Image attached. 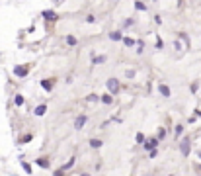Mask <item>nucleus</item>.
I'll list each match as a JSON object with an SVG mask.
<instances>
[{"label": "nucleus", "mask_w": 201, "mask_h": 176, "mask_svg": "<svg viewBox=\"0 0 201 176\" xmlns=\"http://www.w3.org/2000/svg\"><path fill=\"white\" fill-rule=\"evenodd\" d=\"M53 82H55L53 78H45V80H41V86H43L47 92H51L53 90Z\"/></svg>", "instance_id": "11"}, {"label": "nucleus", "mask_w": 201, "mask_h": 176, "mask_svg": "<svg viewBox=\"0 0 201 176\" xmlns=\"http://www.w3.org/2000/svg\"><path fill=\"white\" fill-rule=\"evenodd\" d=\"M158 92H160V94L164 96V98H170V96H172V90H170V86L162 84V82L158 84Z\"/></svg>", "instance_id": "5"}, {"label": "nucleus", "mask_w": 201, "mask_h": 176, "mask_svg": "<svg viewBox=\"0 0 201 176\" xmlns=\"http://www.w3.org/2000/svg\"><path fill=\"white\" fill-rule=\"evenodd\" d=\"M64 41H67V45H71V47H74V45L78 43V39H76L74 35H67V37H64Z\"/></svg>", "instance_id": "15"}, {"label": "nucleus", "mask_w": 201, "mask_h": 176, "mask_svg": "<svg viewBox=\"0 0 201 176\" xmlns=\"http://www.w3.org/2000/svg\"><path fill=\"white\" fill-rule=\"evenodd\" d=\"M14 73L16 74H18V77H27V73H30V67H16V69H14Z\"/></svg>", "instance_id": "7"}, {"label": "nucleus", "mask_w": 201, "mask_h": 176, "mask_svg": "<svg viewBox=\"0 0 201 176\" xmlns=\"http://www.w3.org/2000/svg\"><path fill=\"white\" fill-rule=\"evenodd\" d=\"M105 84H108V88H109V94H119L121 92V84H119L117 78H109Z\"/></svg>", "instance_id": "2"}, {"label": "nucleus", "mask_w": 201, "mask_h": 176, "mask_svg": "<svg viewBox=\"0 0 201 176\" xmlns=\"http://www.w3.org/2000/svg\"><path fill=\"white\" fill-rule=\"evenodd\" d=\"M105 55H98V57H94L92 59V65H102V63H105Z\"/></svg>", "instance_id": "17"}, {"label": "nucleus", "mask_w": 201, "mask_h": 176, "mask_svg": "<svg viewBox=\"0 0 201 176\" xmlns=\"http://www.w3.org/2000/svg\"><path fill=\"white\" fill-rule=\"evenodd\" d=\"M14 102H16V106H22V104H24V96H22V94H18Z\"/></svg>", "instance_id": "23"}, {"label": "nucleus", "mask_w": 201, "mask_h": 176, "mask_svg": "<svg viewBox=\"0 0 201 176\" xmlns=\"http://www.w3.org/2000/svg\"><path fill=\"white\" fill-rule=\"evenodd\" d=\"M174 47H176V51H182V43H180V41H176Z\"/></svg>", "instance_id": "29"}, {"label": "nucleus", "mask_w": 201, "mask_h": 176, "mask_svg": "<svg viewBox=\"0 0 201 176\" xmlns=\"http://www.w3.org/2000/svg\"><path fill=\"white\" fill-rule=\"evenodd\" d=\"M121 41H123V45H125V47H133V45L137 43L133 37H125V35H123V39H121Z\"/></svg>", "instance_id": "14"}, {"label": "nucleus", "mask_w": 201, "mask_h": 176, "mask_svg": "<svg viewBox=\"0 0 201 176\" xmlns=\"http://www.w3.org/2000/svg\"><path fill=\"white\" fill-rule=\"evenodd\" d=\"M80 176H90V174H88V172H82V174H80Z\"/></svg>", "instance_id": "33"}, {"label": "nucleus", "mask_w": 201, "mask_h": 176, "mask_svg": "<svg viewBox=\"0 0 201 176\" xmlns=\"http://www.w3.org/2000/svg\"><path fill=\"white\" fill-rule=\"evenodd\" d=\"M156 155H158V149H152V151H149V157H150V158H154Z\"/></svg>", "instance_id": "27"}, {"label": "nucleus", "mask_w": 201, "mask_h": 176, "mask_svg": "<svg viewBox=\"0 0 201 176\" xmlns=\"http://www.w3.org/2000/svg\"><path fill=\"white\" fill-rule=\"evenodd\" d=\"M100 102L102 104H108V106H109V104H113V94H109V92H108V94H102L100 96Z\"/></svg>", "instance_id": "9"}, {"label": "nucleus", "mask_w": 201, "mask_h": 176, "mask_svg": "<svg viewBox=\"0 0 201 176\" xmlns=\"http://www.w3.org/2000/svg\"><path fill=\"white\" fill-rule=\"evenodd\" d=\"M195 170H197V172H201V162H199V165H195Z\"/></svg>", "instance_id": "32"}, {"label": "nucleus", "mask_w": 201, "mask_h": 176, "mask_svg": "<svg viewBox=\"0 0 201 176\" xmlns=\"http://www.w3.org/2000/svg\"><path fill=\"white\" fill-rule=\"evenodd\" d=\"M86 121H88V116H84V114H80V116H76L74 117V129L78 131V129H82L86 125Z\"/></svg>", "instance_id": "4"}, {"label": "nucleus", "mask_w": 201, "mask_h": 176, "mask_svg": "<svg viewBox=\"0 0 201 176\" xmlns=\"http://www.w3.org/2000/svg\"><path fill=\"white\" fill-rule=\"evenodd\" d=\"M182 133H184V125L182 123H178L174 127V135H176V139H180V137H182Z\"/></svg>", "instance_id": "16"}, {"label": "nucleus", "mask_w": 201, "mask_h": 176, "mask_svg": "<svg viewBox=\"0 0 201 176\" xmlns=\"http://www.w3.org/2000/svg\"><path fill=\"white\" fill-rule=\"evenodd\" d=\"M102 145H104V141H102V139H96V137L90 139V147H92V149H100Z\"/></svg>", "instance_id": "13"}, {"label": "nucleus", "mask_w": 201, "mask_h": 176, "mask_svg": "<svg viewBox=\"0 0 201 176\" xmlns=\"http://www.w3.org/2000/svg\"><path fill=\"white\" fill-rule=\"evenodd\" d=\"M164 137H166V129H164V127H160V129H158V135H156V139H158V141H162Z\"/></svg>", "instance_id": "20"}, {"label": "nucleus", "mask_w": 201, "mask_h": 176, "mask_svg": "<svg viewBox=\"0 0 201 176\" xmlns=\"http://www.w3.org/2000/svg\"><path fill=\"white\" fill-rule=\"evenodd\" d=\"M74 162H76V157H71V158H68V161L64 162L63 166H61V170H71L72 166H74Z\"/></svg>", "instance_id": "10"}, {"label": "nucleus", "mask_w": 201, "mask_h": 176, "mask_svg": "<svg viewBox=\"0 0 201 176\" xmlns=\"http://www.w3.org/2000/svg\"><path fill=\"white\" fill-rule=\"evenodd\" d=\"M190 90H191V92H197V82H193V84L190 86Z\"/></svg>", "instance_id": "30"}, {"label": "nucleus", "mask_w": 201, "mask_h": 176, "mask_svg": "<svg viewBox=\"0 0 201 176\" xmlns=\"http://www.w3.org/2000/svg\"><path fill=\"white\" fill-rule=\"evenodd\" d=\"M180 151H182L184 157H187L191 151V139L190 137H184V139H180Z\"/></svg>", "instance_id": "1"}, {"label": "nucleus", "mask_w": 201, "mask_h": 176, "mask_svg": "<svg viewBox=\"0 0 201 176\" xmlns=\"http://www.w3.org/2000/svg\"><path fill=\"white\" fill-rule=\"evenodd\" d=\"M170 176H172V174H170Z\"/></svg>", "instance_id": "36"}, {"label": "nucleus", "mask_w": 201, "mask_h": 176, "mask_svg": "<svg viewBox=\"0 0 201 176\" xmlns=\"http://www.w3.org/2000/svg\"><path fill=\"white\" fill-rule=\"evenodd\" d=\"M41 16H43L45 20H51V22H55V20L59 18V16H57V12H53V10H43V14H41Z\"/></svg>", "instance_id": "6"}, {"label": "nucleus", "mask_w": 201, "mask_h": 176, "mask_svg": "<svg viewBox=\"0 0 201 176\" xmlns=\"http://www.w3.org/2000/svg\"><path fill=\"white\" fill-rule=\"evenodd\" d=\"M109 39H111V41H121L123 39V33L119 31V29H117V31H111V33H109Z\"/></svg>", "instance_id": "12"}, {"label": "nucleus", "mask_w": 201, "mask_h": 176, "mask_svg": "<svg viewBox=\"0 0 201 176\" xmlns=\"http://www.w3.org/2000/svg\"><path fill=\"white\" fill-rule=\"evenodd\" d=\"M135 8H137V10H141V12H145V10H146L145 2H141V0H139V2H135Z\"/></svg>", "instance_id": "22"}, {"label": "nucleus", "mask_w": 201, "mask_h": 176, "mask_svg": "<svg viewBox=\"0 0 201 176\" xmlns=\"http://www.w3.org/2000/svg\"><path fill=\"white\" fill-rule=\"evenodd\" d=\"M86 102H100V96L92 92V94H88V96H86Z\"/></svg>", "instance_id": "19"}, {"label": "nucleus", "mask_w": 201, "mask_h": 176, "mask_svg": "<svg viewBox=\"0 0 201 176\" xmlns=\"http://www.w3.org/2000/svg\"><path fill=\"white\" fill-rule=\"evenodd\" d=\"M125 77H127V78H133V77H135V70H133V69H129V70L125 73Z\"/></svg>", "instance_id": "26"}, {"label": "nucleus", "mask_w": 201, "mask_h": 176, "mask_svg": "<svg viewBox=\"0 0 201 176\" xmlns=\"http://www.w3.org/2000/svg\"><path fill=\"white\" fill-rule=\"evenodd\" d=\"M131 26H133V20H131V18H127L125 22H123V28H131Z\"/></svg>", "instance_id": "25"}, {"label": "nucleus", "mask_w": 201, "mask_h": 176, "mask_svg": "<svg viewBox=\"0 0 201 176\" xmlns=\"http://www.w3.org/2000/svg\"><path fill=\"white\" fill-rule=\"evenodd\" d=\"M162 47H164V43H162L160 39H158V41H156V49H162Z\"/></svg>", "instance_id": "31"}, {"label": "nucleus", "mask_w": 201, "mask_h": 176, "mask_svg": "<svg viewBox=\"0 0 201 176\" xmlns=\"http://www.w3.org/2000/svg\"><path fill=\"white\" fill-rule=\"evenodd\" d=\"M57 2H59V0H57Z\"/></svg>", "instance_id": "35"}, {"label": "nucleus", "mask_w": 201, "mask_h": 176, "mask_svg": "<svg viewBox=\"0 0 201 176\" xmlns=\"http://www.w3.org/2000/svg\"><path fill=\"white\" fill-rule=\"evenodd\" d=\"M86 22H88V24H94V22H96V16H94V14H88V16H86Z\"/></svg>", "instance_id": "24"}, {"label": "nucleus", "mask_w": 201, "mask_h": 176, "mask_svg": "<svg viewBox=\"0 0 201 176\" xmlns=\"http://www.w3.org/2000/svg\"><path fill=\"white\" fill-rule=\"evenodd\" d=\"M197 158H201V151H197Z\"/></svg>", "instance_id": "34"}, {"label": "nucleus", "mask_w": 201, "mask_h": 176, "mask_svg": "<svg viewBox=\"0 0 201 176\" xmlns=\"http://www.w3.org/2000/svg\"><path fill=\"white\" fill-rule=\"evenodd\" d=\"M45 112H47V106H45V104H39V106L35 108V116H43Z\"/></svg>", "instance_id": "18"}, {"label": "nucleus", "mask_w": 201, "mask_h": 176, "mask_svg": "<svg viewBox=\"0 0 201 176\" xmlns=\"http://www.w3.org/2000/svg\"><path fill=\"white\" fill-rule=\"evenodd\" d=\"M145 139H146V137L145 135H143V133H137V135H135V141H137V143H145Z\"/></svg>", "instance_id": "21"}, {"label": "nucleus", "mask_w": 201, "mask_h": 176, "mask_svg": "<svg viewBox=\"0 0 201 176\" xmlns=\"http://www.w3.org/2000/svg\"><path fill=\"white\" fill-rule=\"evenodd\" d=\"M158 143H160V141H158L156 137H149V139H145V143H143V149L145 151H152V149L158 147Z\"/></svg>", "instance_id": "3"}, {"label": "nucleus", "mask_w": 201, "mask_h": 176, "mask_svg": "<svg viewBox=\"0 0 201 176\" xmlns=\"http://www.w3.org/2000/svg\"><path fill=\"white\" fill-rule=\"evenodd\" d=\"M35 162H37V166H41V168H49V166H51V162H49L47 157H39Z\"/></svg>", "instance_id": "8"}, {"label": "nucleus", "mask_w": 201, "mask_h": 176, "mask_svg": "<svg viewBox=\"0 0 201 176\" xmlns=\"http://www.w3.org/2000/svg\"><path fill=\"white\" fill-rule=\"evenodd\" d=\"M53 176H67V174H64V170H55V172H53Z\"/></svg>", "instance_id": "28"}]
</instances>
